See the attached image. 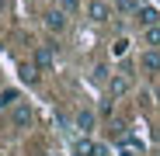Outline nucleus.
Returning <instances> with one entry per match:
<instances>
[{
	"instance_id": "obj_9",
	"label": "nucleus",
	"mask_w": 160,
	"mask_h": 156,
	"mask_svg": "<svg viewBox=\"0 0 160 156\" xmlns=\"http://www.w3.org/2000/svg\"><path fill=\"white\" fill-rule=\"evenodd\" d=\"M136 21L143 24V28H150V24H160V11H157V7H139V11H136Z\"/></svg>"
},
{
	"instance_id": "obj_6",
	"label": "nucleus",
	"mask_w": 160,
	"mask_h": 156,
	"mask_svg": "<svg viewBox=\"0 0 160 156\" xmlns=\"http://www.w3.org/2000/svg\"><path fill=\"white\" fill-rule=\"evenodd\" d=\"M35 63L42 69H52V63H56V49H52V45H38L35 49Z\"/></svg>"
},
{
	"instance_id": "obj_2",
	"label": "nucleus",
	"mask_w": 160,
	"mask_h": 156,
	"mask_svg": "<svg viewBox=\"0 0 160 156\" xmlns=\"http://www.w3.org/2000/svg\"><path fill=\"white\" fill-rule=\"evenodd\" d=\"M32 118H35V115H32V108H28L24 101H18L14 108H11V125H14V128H28Z\"/></svg>"
},
{
	"instance_id": "obj_4",
	"label": "nucleus",
	"mask_w": 160,
	"mask_h": 156,
	"mask_svg": "<svg viewBox=\"0 0 160 156\" xmlns=\"http://www.w3.org/2000/svg\"><path fill=\"white\" fill-rule=\"evenodd\" d=\"M115 149H118V156H143V142H139V139H132V135L118 139Z\"/></svg>"
},
{
	"instance_id": "obj_18",
	"label": "nucleus",
	"mask_w": 160,
	"mask_h": 156,
	"mask_svg": "<svg viewBox=\"0 0 160 156\" xmlns=\"http://www.w3.org/2000/svg\"><path fill=\"white\" fill-rule=\"evenodd\" d=\"M125 52H129V42H125V38H118V42H115V49H112V56H125Z\"/></svg>"
},
{
	"instance_id": "obj_19",
	"label": "nucleus",
	"mask_w": 160,
	"mask_h": 156,
	"mask_svg": "<svg viewBox=\"0 0 160 156\" xmlns=\"http://www.w3.org/2000/svg\"><path fill=\"white\" fill-rule=\"evenodd\" d=\"M94 80H101V83L108 80V66H104V63H101V66H94Z\"/></svg>"
},
{
	"instance_id": "obj_11",
	"label": "nucleus",
	"mask_w": 160,
	"mask_h": 156,
	"mask_svg": "<svg viewBox=\"0 0 160 156\" xmlns=\"http://www.w3.org/2000/svg\"><path fill=\"white\" fill-rule=\"evenodd\" d=\"M18 87H4V90H0V111H11L14 108V104H18Z\"/></svg>"
},
{
	"instance_id": "obj_16",
	"label": "nucleus",
	"mask_w": 160,
	"mask_h": 156,
	"mask_svg": "<svg viewBox=\"0 0 160 156\" xmlns=\"http://www.w3.org/2000/svg\"><path fill=\"white\" fill-rule=\"evenodd\" d=\"M112 108H115V97L108 94V97H104V101H101V108H98V111H101L104 118H108V115H112Z\"/></svg>"
},
{
	"instance_id": "obj_8",
	"label": "nucleus",
	"mask_w": 160,
	"mask_h": 156,
	"mask_svg": "<svg viewBox=\"0 0 160 156\" xmlns=\"http://www.w3.org/2000/svg\"><path fill=\"white\" fill-rule=\"evenodd\" d=\"M73 128H80L84 135H87V132H94V111H87V108H84V111H77V118H73Z\"/></svg>"
},
{
	"instance_id": "obj_10",
	"label": "nucleus",
	"mask_w": 160,
	"mask_h": 156,
	"mask_svg": "<svg viewBox=\"0 0 160 156\" xmlns=\"http://www.w3.org/2000/svg\"><path fill=\"white\" fill-rule=\"evenodd\" d=\"M38 69H42L38 63H21L18 66V76H21L24 83H38Z\"/></svg>"
},
{
	"instance_id": "obj_5",
	"label": "nucleus",
	"mask_w": 160,
	"mask_h": 156,
	"mask_svg": "<svg viewBox=\"0 0 160 156\" xmlns=\"http://www.w3.org/2000/svg\"><path fill=\"white\" fill-rule=\"evenodd\" d=\"M139 66L153 76V73H160V49H146L143 56H139Z\"/></svg>"
},
{
	"instance_id": "obj_15",
	"label": "nucleus",
	"mask_w": 160,
	"mask_h": 156,
	"mask_svg": "<svg viewBox=\"0 0 160 156\" xmlns=\"http://www.w3.org/2000/svg\"><path fill=\"white\" fill-rule=\"evenodd\" d=\"M115 7H118L122 14H136V11H139V4H136V0H115Z\"/></svg>"
},
{
	"instance_id": "obj_13",
	"label": "nucleus",
	"mask_w": 160,
	"mask_h": 156,
	"mask_svg": "<svg viewBox=\"0 0 160 156\" xmlns=\"http://www.w3.org/2000/svg\"><path fill=\"white\" fill-rule=\"evenodd\" d=\"M94 146H98V142H91V139H80V142L73 146V156H94Z\"/></svg>"
},
{
	"instance_id": "obj_12",
	"label": "nucleus",
	"mask_w": 160,
	"mask_h": 156,
	"mask_svg": "<svg viewBox=\"0 0 160 156\" xmlns=\"http://www.w3.org/2000/svg\"><path fill=\"white\" fill-rule=\"evenodd\" d=\"M143 45H146V49H160V24L143 28Z\"/></svg>"
},
{
	"instance_id": "obj_1",
	"label": "nucleus",
	"mask_w": 160,
	"mask_h": 156,
	"mask_svg": "<svg viewBox=\"0 0 160 156\" xmlns=\"http://www.w3.org/2000/svg\"><path fill=\"white\" fill-rule=\"evenodd\" d=\"M132 90V76L129 73H112V80H108V94L118 101V97H125Z\"/></svg>"
},
{
	"instance_id": "obj_20",
	"label": "nucleus",
	"mask_w": 160,
	"mask_h": 156,
	"mask_svg": "<svg viewBox=\"0 0 160 156\" xmlns=\"http://www.w3.org/2000/svg\"><path fill=\"white\" fill-rule=\"evenodd\" d=\"M94 156H112V149L104 146V142H98V146H94Z\"/></svg>"
},
{
	"instance_id": "obj_7",
	"label": "nucleus",
	"mask_w": 160,
	"mask_h": 156,
	"mask_svg": "<svg viewBox=\"0 0 160 156\" xmlns=\"http://www.w3.org/2000/svg\"><path fill=\"white\" fill-rule=\"evenodd\" d=\"M87 14H91V21H108L112 17V11H108V4H104V0H91V4H87Z\"/></svg>"
},
{
	"instance_id": "obj_17",
	"label": "nucleus",
	"mask_w": 160,
	"mask_h": 156,
	"mask_svg": "<svg viewBox=\"0 0 160 156\" xmlns=\"http://www.w3.org/2000/svg\"><path fill=\"white\" fill-rule=\"evenodd\" d=\"M59 7H63L66 14H77V11H80V4H77V0H59Z\"/></svg>"
},
{
	"instance_id": "obj_3",
	"label": "nucleus",
	"mask_w": 160,
	"mask_h": 156,
	"mask_svg": "<svg viewBox=\"0 0 160 156\" xmlns=\"http://www.w3.org/2000/svg\"><path fill=\"white\" fill-rule=\"evenodd\" d=\"M66 24H70L66 11H45V28H49L52 35H63V31H66Z\"/></svg>"
},
{
	"instance_id": "obj_14",
	"label": "nucleus",
	"mask_w": 160,
	"mask_h": 156,
	"mask_svg": "<svg viewBox=\"0 0 160 156\" xmlns=\"http://www.w3.org/2000/svg\"><path fill=\"white\" fill-rule=\"evenodd\" d=\"M108 132H112V139L118 142V139H125V135H129V128H125V121H112V128H108Z\"/></svg>"
}]
</instances>
